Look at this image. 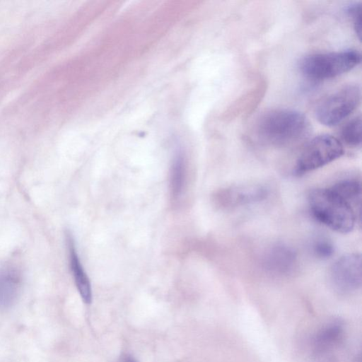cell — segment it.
<instances>
[{"instance_id":"1","label":"cell","mask_w":362,"mask_h":362,"mask_svg":"<svg viewBox=\"0 0 362 362\" xmlns=\"http://www.w3.org/2000/svg\"><path fill=\"white\" fill-rule=\"evenodd\" d=\"M310 125L301 112L287 108L270 109L255 122L253 133L262 144L284 147L296 144L310 133Z\"/></svg>"},{"instance_id":"2","label":"cell","mask_w":362,"mask_h":362,"mask_svg":"<svg viewBox=\"0 0 362 362\" xmlns=\"http://www.w3.org/2000/svg\"><path fill=\"white\" fill-rule=\"evenodd\" d=\"M308 204L315 218L330 229L346 233L354 228L356 219L355 210L330 188L310 191Z\"/></svg>"},{"instance_id":"3","label":"cell","mask_w":362,"mask_h":362,"mask_svg":"<svg viewBox=\"0 0 362 362\" xmlns=\"http://www.w3.org/2000/svg\"><path fill=\"white\" fill-rule=\"evenodd\" d=\"M361 61V54L355 49L314 53L303 57L298 62V68L308 78L325 80L349 71Z\"/></svg>"},{"instance_id":"4","label":"cell","mask_w":362,"mask_h":362,"mask_svg":"<svg viewBox=\"0 0 362 362\" xmlns=\"http://www.w3.org/2000/svg\"><path fill=\"white\" fill-rule=\"evenodd\" d=\"M361 90L357 84L345 85L318 103L315 114L323 125L332 127L349 117L358 106Z\"/></svg>"},{"instance_id":"5","label":"cell","mask_w":362,"mask_h":362,"mask_svg":"<svg viewBox=\"0 0 362 362\" xmlns=\"http://www.w3.org/2000/svg\"><path fill=\"white\" fill-rule=\"evenodd\" d=\"M340 140L329 134H321L311 139L298 157L293 172L301 175L320 168L344 154Z\"/></svg>"},{"instance_id":"6","label":"cell","mask_w":362,"mask_h":362,"mask_svg":"<svg viewBox=\"0 0 362 362\" xmlns=\"http://www.w3.org/2000/svg\"><path fill=\"white\" fill-rule=\"evenodd\" d=\"M361 256L358 253L345 255L334 262L330 268L329 280L334 289L347 294L361 286Z\"/></svg>"},{"instance_id":"7","label":"cell","mask_w":362,"mask_h":362,"mask_svg":"<svg viewBox=\"0 0 362 362\" xmlns=\"http://www.w3.org/2000/svg\"><path fill=\"white\" fill-rule=\"evenodd\" d=\"M344 331L343 322L339 318L327 321L310 340L311 356L331 354L341 339Z\"/></svg>"},{"instance_id":"8","label":"cell","mask_w":362,"mask_h":362,"mask_svg":"<svg viewBox=\"0 0 362 362\" xmlns=\"http://www.w3.org/2000/svg\"><path fill=\"white\" fill-rule=\"evenodd\" d=\"M268 190L259 185H247L232 187L223 190L220 202L224 206H237L259 202L265 199Z\"/></svg>"},{"instance_id":"9","label":"cell","mask_w":362,"mask_h":362,"mask_svg":"<svg viewBox=\"0 0 362 362\" xmlns=\"http://www.w3.org/2000/svg\"><path fill=\"white\" fill-rule=\"evenodd\" d=\"M296 263L295 250L286 244L279 243L272 246L266 252L264 265L267 270L275 274H287Z\"/></svg>"},{"instance_id":"10","label":"cell","mask_w":362,"mask_h":362,"mask_svg":"<svg viewBox=\"0 0 362 362\" xmlns=\"http://www.w3.org/2000/svg\"><path fill=\"white\" fill-rule=\"evenodd\" d=\"M68 235L67 243L69 251L70 267L74 281L83 300L86 304H90L92 300V290L90 280L81 264L74 240L70 234Z\"/></svg>"},{"instance_id":"11","label":"cell","mask_w":362,"mask_h":362,"mask_svg":"<svg viewBox=\"0 0 362 362\" xmlns=\"http://www.w3.org/2000/svg\"><path fill=\"white\" fill-rule=\"evenodd\" d=\"M19 287L20 276L16 271L0 272V307L6 308L15 302Z\"/></svg>"},{"instance_id":"12","label":"cell","mask_w":362,"mask_h":362,"mask_svg":"<svg viewBox=\"0 0 362 362\" xmlns=\"http://www.w3.org/2000/svg\"><path fill=\"white\" fill-rule=\"evenodd\" d=\"M330 189L349 204L355 210L361 209V185L356 178H345L337 181Z\"/></svg>"},{"instance_id":"13","label":"cell","mask_w":362,"mask_h":362,"mask_svg":"<svg viewBox=\"0 0 362 362\" xmlns=\"http://www.w3.org/2000/svg\"><path fill=\"white\" fill-rule=\"evenodd\" d=\"M187 178L185 160L178 154L173 161L170 173V191L172 201L177 202L182 196Z\"/></svg>"},{"instance_id":"14","label":"cell","mask_w":362,"mask_h":362,"mask_svg":"<svg viewBox=\"0 0 362 362\" xmlns=\"http://www.w3.org/2000/svg\"><path fill=\"white\" fill-rule=\"evenodd\" d=\"M340 138L346 145L360 147L361 145V117L356 116L348 121L340 129Z\"/></svg>"},{"instance_id":"15","label":"cell","mask_w":362,"mask_h":362,"mask_svg":"<svg viewBox=\"0 0 362 362\" xmlns=\"http://www.w3.org/2000/svg\"><path fill=\"white\" fill-rule=\"evenodd\" d=\"M313 251L318 258L327 259L333 255L334 249L332 243L328 239L320 237L313 243Z\"/></svg>"},{"instance_id":"16","label":"cell","mask_w":362,"mask_h":362,"mask_svg":"<svg viewBox=\"0 0 362 362\" xmlns=\"http://www.w3.org/2000/svg\"><path fill=\"white\" fill-rule=\"evenodd\" d=\"M346 12L351 18L358 38L361 39V4L354 2L349 5Z\"/></svg>"},{"instance_id":"17","label":"cell","mask_w":362,"mask_h":362,"mask_svg":"<svg viewBox=\"0 0 362 362\" xmlns=\"http://www.w3.org/2000/svg\"><path fill=\"white\" fill-rule=\"evenodd\" d=\"M309 362H336L332 354L311 356Z\"/></svg>"},{"instance_id":"18","label":"cell","mask_w":362,"mask_h":362,"mask_svg":"<svg viewBox=\"0 0 362 362\" xmlns=\"http://www.w3.org/2000/svg\"><path fill=\"white\" fill-rule=\"evenodd\" d=\"M118 362H137V361L133 356H132L129 354H124L120 357Z\"/></svg>"}]
</instances>
